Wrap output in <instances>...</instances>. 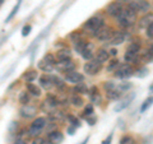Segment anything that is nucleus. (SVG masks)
<instances>
[{"label": "nucleus", "instance_id": "aec40b11", "mask_svg": "<svg viewBox=\"0 0 153 144\" xmlns=\"http://www.w3.org/2000/svg\"><path fill=\"white\" fill-rule=\"evenodd\" d=\"M40 84L41 87L44 89H50L52 85H54V83H52V79H51V75H41L40 76Z\"/></svg>", "mask_w": 153, "mask_h": 144}, {"label": "nucleus", "instance_id": "f8f14e48", "mask_svg": "<svg viewBox=\"0 0 153 144\" xmlns=\"http://www.w3.org/2000/svg\"><path fill=\"white\" fill-rule=\"evenodd\" d=\"M88 94H89L91 102H92L93 105H97V106H100V105L102 103V96H101V93L98 92L97 87H92V88H91Z\"/></svg>", "mask_w": 153, "mask_h": 144}, {"label": "nucleus", "instance_id": "4c0bfd02", "mask_svg": "<svg viewBox=\"0 0 153 144\" xmlns=\"http://www.w3.org/2000/svg\"><path fill=\"white\" fill-rule=\"evenodd\" d=\"M19 102L22 105H28V102H30V94H28V92H21V94H19Z\"/></svg>", "mask_w": 153, "mask_h": 144}, {"label": "nucleus", "instance_id": "5fc2aeb1", "mask_svg": "<svg viewBox=\"0 0 153 144\" xmlns=\"http://www.w3.org/2000/svg\"><path fill=\"white\" fill-rule=\"evenodd\" d=\"M149 89H151V92H153V84L151 85V88H149Z\"/></svg>", "mask_w": 153, "mask_h": 144}, {"label": "nucleus", "instance_id": "79ce46f5", "mask_svg": "<svg viewBox=\"0 0 153 144\" xmlns=\"http://www.w3.org/2000/svg\"><path fill=\"white\" fill-rule=\"evenodd\" d=\"M42 60H45L46 63H49L51 65H55L56 64V57H55V55H52V54H46Z\"/></svg>", "mask_w": 153, "mask_h": 144}, {"label": "nucleus", "instance_id": "393cba45", "mask_svg": "<svg viewBox=\"0 0 153 144\" xmlns=\"http://www.w3.org/2000/svg\"><path fill=\"white\" fill-rule=\"evenodd\" d=\"M27 91L30 92L32 96H35V97H40L41 96V89L40 87H37L36 84H33V83H28L27 84Z\"/></svg>", "mask_w": 153, "mask_h": 144}, {"label": "nucleus", "instance_id": "20e7f679", "mask_svg": "<svg viewBox=\"0 0 153 144\" xmlns=\"http://www.w3.org/2000/svg\"><path fill=\"white\" fill-rule=\"evenodd\" d=\"M101 69H102V64L98 63L96 59H92V60L87 61V63L84 64V66H83V70H84V73L87 75H96V74H98L100 71H101Z\"/></svg>", "mask_w": 153, "mask_h": 144}, {"label": "nucleus", "instance_id": "423d86ee", "mask_svg": "<svg viewBox=\"0 0 153 144\" xmlns=\"http://www.w3.org/2000/svg\"><path fill=\"white\" fill-rule=\"evenodd\" d=\"M55 68L59 71H63V73H68L70 70L75 69V63L71 59H66V60H59L56 61Z\"/></svg>", "mask_w": 153, "mask_h": 144}, {"label": "nucleus", "instance_id": "c9c22d12", "mask_svg": "<svg viewBox=\"0 0 153 144\" xmlns=\"http://www.w3.org/2000/svg\"><path fill=\"white\" fill-rule=\"evenodd\" d=\"M152 103H153V97L151 96V97H148V98L144 101V102H143L142 107H140V112H142V114H143V112H146L147 110L152 106Z\"/></svg>", "mask_w": 153, "mask_h": 144}, {"label": "nucleus", "instance_id": "72a5a7b5", "mask_svg": "<svg viewBox=\"0 0 153 144\" xmlns=\"http://www.w3.org/2000/svg\"><path fill=\"white\" fill-rule=\"evenodd\" d=\"M69 40L73 42V44H75V42H78L79 40H82V33L79 31H73L69 35Z\"/></svg>", "mask_w": 153, "mask_h": 144}, {"label": "nucleus", "instance_id": "f704fd0d", "mask_svg": "<svg viewBox=\"0 0 153 144\" xmlns=\"http://www.w3.org/2000/svg\"><path fill=\"white\" fill-rule=\"evenodd\" d=\"M133 87L131 83H128V82H123V83H120L119 85H116V88L120 91V92H128V91H130Z\"/></svg>", "mask_w": 153, "mask_h": 144}, {"label": "nucleus", "instance_id": "a211bd4d", "mask_svg": "<svg viewBox=\"0 0 153 144\" xmlns=\"http://www.w3.org/2000/svg\"><path fill=\"white\" fill-rule=\"evenodd\" d=\"M66 115L64 111H60V110H54L51 114H49V119L52 122H57V121H64L66 120Z\"/></svg>", "mask_w": 153, "mask_h": 144}, {"label": "nucleus", "instance_id": "4d7b16f0", "mask_svg": "<svg viewBox=\"0 0 153 144\" xmlns=\"http://www.w3.org/2000/svg\"><path fill=\"white\" fill-rule=\"evenodd\" d=\"M44 144H51V143H50V142H49V143H46V142H45V143H44Z\"/></svg>", "mask_w": 153, "mask_h": 144}, {"label": "nucleus", "instance_id": "6e6d98bb", "mask_svg": "<svg viewBox=\"0 0 153 144\" xmlns=\"http://www.w3.org/2000/svg\"><path fill=\"white\" fill-rule=\"evenodd\" d=\"M4 3V0H0V5H1V4Z\"/></svg>", "mask_w": 153, "mask_h": 144}, {"label": "nucleus", "instance_id": "09e8293b", "mask_svg": "<svg viewBox=\"0 0 153 144\" xmlns=\"http://www.w3.org/2000/svg\"><path fill=\"white\" fill-rule=\"evenodd\" d=\"M18 129V122L17 121H13L10 124V126H9V133H16Z\"/></svg>", "mask_w": 153, "mask_h": 144}, {"label": "nucleus", "instance_id": "7ed1b4c3", "mask_svg": "<svg viewBox=\"0 0 153 144\" xmlns=\"http://www.w3.org/2000/svg\"><path fill=\"white\" fill-rule=\"evenodd\" d=\"M128 7L134 9L137 13H149L151 3L148 0H130Z\"/></svg>", "mask_w": 153, "mask_h": 144}, {"label": "nucleus", "instance_id": "864d4df0", "mask_svg": "<svg viewBox=\"0 0 153 144\" xmlns=\"http://www.w3.org/2000/svg\"><path fill=\"white\" fill-rule=\"evenodd\" d=\"M119 3H121V4H129V1H130V0H117Z\"/></svg>", "mask_w": 153, "mask_h": 144}, {"label": "nucleus", "instance_id": "9d476101", "mask_svg": "<svg viewBox=\"0 0 153 144\" xmlns=\"http://www.w3.org/2000/svg\"><path fill=\"white\" fill-rule=\"evenodd\" d=\"M37 112H38V108L36 106H33V105H23L21 108V115H22V117H25V119L35 117Z\"/></svg>", "mask_w": 153, "mask_h": 144}, {"label": "nucleus", "instance_id": "8fccbe9b", "mask_svg": "<svg viewBox=\"0 0 153 144\" xmlns=\"http://www.w3.org/2000/svg\"><path fill=\"white\" fill-rule=\"evenodd\" d=\"M44 143H45L44 139L40 138V137H36V138H33V140H32L31 144H44Z\"/></svg>", "mask_w": 153, "mask_h": 144}, {"label": "nucleus", "instance_id": "4be33fe9", "mask_svg": "<svg viewBox=\"0 0 153 144\" xmlns=\"http://www.w3.org/2000/svg\"><path fill=\"white\" fill-rule=\"evenodd\" d=\"M121 96H123V92H120V91H119L117 88L111 89V91H107V92H106L107 99H111V101H117V99H120Z\"/></svg>", "mask_w": 153, "mask_h": 144}, {"label": "nucleus", "instance_id": "ea45409f", "mask_svg": "<svg viewBox=\"0 0 153 144\" xmlns=\"http://www.w3.org/2000/svg\"><path fill=\"white\" fill-rule=\"evenodd\" d=\"M120 144H135V139L131 135H124L120 139Z\"/></svg>", "mask_w": 153, "mask_h": 144}, {"label": "nucleus", "instance_id": "412c9836", "mask_svg": "<svg viewBox=\"0 0 153 144\" xmlns=\"http://www.w3.org/2000/svg\"><path fill=\"white\" fill-rule=\"evenodd\" d=\"M56 59L57 60H66V59H71V51L68 47H64V49H60L56 52Z\"/></svg>", "mask_w": 153, "mask_h": 144}, {"label": "nucleus", "instance_id": "b1692460", "mask_svg": "<svg viewBox=\"0 0 153 144\" xmlns=\"http://www.w3.org/2000/svg\"><path fill=\"white\" fill-rule=\"evenodd\" d=\"M70 103L73 105V106H75V107H82L84 105V99L80 97L78 93H75V94H73L70 97Z\"/></svg>", "mask_w": 153, "mask_h": 144}, {"label": "nucleus", "instance_id": "5701e85b", "mask_svg": "<svg viewBox=\"0 0 153 144\" xmlns=\"http://www.w3.org/2000/svg\"><path fill=\"white\" fill-rule=\"evenodd\" d=\"M37 76H38V71L35 69H31V70H27L26 73L23 74V79H25L27 83H31V82L35 80Z\"/></svg>", "mask_w": 153, "mask_h": 144}, {"label": "nucleus", "instance_id": "f257e3e1", "mask_svg": "<svg viewBox=\"0 0 153 144\" xmlns=\"http://www.w3.org/2000/svg\"><path fill=\"white\" fill-rule=\"evenodd\" d=\"M137 12L130 7H126L123 9V12L116 17L117 24L121 28H129L137 23Z\"/></svg>", "mask_w": 153, "mask_h": 144}, {"label": "nucleus", "instance_id": "603ef678", "mask_svg": "<svg viewBox=\"0 0 153 144\" xmlns=\"http://www.w3.org/2000/svg\"><path fill=\"white\" fill-rule=\"evenodd\" d=\"M108 52H110V56H116L119 51H117L116 49H110V50H108Z\"/></svg>", "mask_w": 153, "mask_h": 144}, {"label": "nucleus", "instance_id": "ddd939ff", "mask_svg": "<svg viewBox=\"0 0 153 144\" xmlns=\"http://www.w3.org/2000/svg\"><path fill=\"white\" fill-rule=\"evenodd\" d=\"M47 140H49L51 144H60L63 143L64 140V135L63 133H61L60 130H54L49 133V135H47Z\"/></svg>", "mask_w": 153, "mask_h": 144}, {"label": "nucleus", "instance_id": "a878e982", "mask_svg": "<svg viewBox=\"0 0 153 144\" xmlns=\"http://www.w3.org/2000/svg\"><path fill=\"white\" fill-rule=\"evenodd\" d=\"M74 92H75V93H79V94H87V93H89V88H88L87 85H85L83 82H82V83L75 84Z\"/></svg>", "mask_w": 153, "mask_h": 144}, {"label": "nucleus", "instance_id": "473e14b6", "mask_svg": "<svg viewBox=\"0 0 153 144\" xmlns=\"http://www.w3.org/2000/svg\"><path fill=\"white\" fill-rule=\"evenodd\" d=\"M119 66H120V63H119V60L114 59V60H111V61H108V65H107L106 70H107V71H116Z\"/></svg>", "mask_w": 153, "mask_h": 144}, {"label": "nucleus", "instance_id": "49530a36", "mask_svg": "<svg viewBox=\"0 0 153 144\" xmlns=\"http://www.w3.org/2000/svg\"><path fill=\"white\" fill-rule=\"evenodd\" d=\"M31 30H32V27H31L30 24L25 26V27H23V30H22V36H23V37L28 36V35H30V32H31Z\"/></svg>", "mask_w": 153, "mask_h": 144}, {"label": "nucleus", "instance_id": "2f4dec72", "mask_svg": "<svg viewBox=\"0 0 153 144\" xmlns=\"http://www.w3.org/2000/svg\"><path fill=\"white\" fill-rule=\"evenodd\" d=\"M66 120H68V122L70 124L71 126H75V128H80V121H79V119L76 117V116H74V115H68L66 116Z\"/></svg>", "mask_w": 153, "mask_h": 144}, {"label": "nucleus", "instance_id": "7c9ffc66", "mask_svg": "<svg viewBox=\"0 0 153 144\" xmlns=\"http://www.w3.org/2000/svg\"><path fill=\"white\" fill-rule=\"evenodd\" d=\"M51 79H52V83H54V85L56 88H59V89H64L65 88V82L61 78L55 76V75H51Z\"/></svg>", "mask_w": 153, "mask_h": 144}, {"label": "nucleus", "instance_id": "3c124183", "mask_svg": "<svg viewBox=\"0 0 153 144\" xmlns=\"http://www.w3.org/2000/svg\"><path fill=\"white\" fill-rule=\"evenodd\" d=\"M75 130H76V128L75 126H68V134L69 135H74V133H75Z\"/></svg>", "mask_w": 153, "mask_h": 144}, {"label": "nucleus", "instance_id": "4468645a", "mask_svg": "<svg viewBox=\"0 0 153 144\" xmlns=\"http://www.w3.org/2000/svg\"><path fill=\"white\" fill-rule=\"evenodd\" d=\"M140 61L142 63H152L153 61V45H149L147 49L142 50Z\"/></svg>", "mask_w": 153, "mask_h": 144}, {"label": "nucleus", "instance_id": "dca6fc26", "mask_svg": "<svg viewBox=\"0 0 153 144\" xmlns=\"http://www.w3.org/2000/svg\"><path fill=\"white\" fill-rule=\"evenodd\" d=\"M126 38V35L121 31H116L114 32V35L111 37V40H110V44H111L112 46H117V45H121L124 41H125Z\"/></svg>", "mask_w": 153, "mask_h": 144}, {"label": "nucleus", "instance_id": "a18cd8bd", "mask_svg": "<svg viewBox=\"0 0 153 144\" xmlns=\"http://www.w3.org/2000/svg\"><path fill=\"white\" fill-rule=\"evenodd\" d=\"M146 35H147L148 38L153 40V23H151V24L146 28Z\"/></svg>", "mask_w": 153, "mask_h": 144}, {"label": "nucleus", "instance_id": "2eb2a0df", "mask_svg": "<svg viewBox=\"0 0 153 144\" xmlns=\"http://www.w3.org/2000/svg\"><path fill=\"white\" fill-rule=\"evenodd\" d=\"M80 55H82L83 59L87 60V61H89V60L93 59L94 55H96V50H94V45L92 44V42H88L87 46H85V49L83 50V52H82Z\"/></svg>", "mask_w": 153, "mask_h": 144}, {"label": "nucleus", "instance_id": "c03bdc74", "mask_svg": "<svg viewBox=\"0 0 153 144\" xmlns=\"http://www.w3.org/2000/svg\"><path fill=\"white\" fill-rule=\"evenodd\" d=\"M91 115H93V106L92 105H87V106L84 107V111H83V116L84 117H88Z\"/></svg>", "mask_w": 153, "mask_h": 144}, {"label": "nucleus", "instance_id": "9b49d317", "mask_svg": "<svg viewBox=\"0 0 153 144\" xmlns=\"http://www.w3.org/2000/svg\"><path fill=\"white\" fill-rule=\"evenodd\" d=\"M134 97H135V93H133V92L129 93L126 97H124V98L120 101V102H117V105L115 106V108H114L115 112H120V111H123L124 108H126L129 105H130L131 101L134 99Z\"/></svg>", "mask_w": 153, "mask_h": 144}, {"label": "nucleus", "instance_id": "bb28decb", "mask_svg": "<svg viewBox=\"0 0 153 144\" xmlns=\"http://www.w3.org/2000/svg\"><path fill=\"white\" fill-rule=\"evenodd\" d=\"M47 125V120L45 117H36L35 119V121L32 122V126H35V128H38V129H44L45 126Z\"/></svg>", "mask_w": 153, "mask_h": 144}, {"label": "nucleus", "instance_id": "de8ad7c7", "mask_svg": "<svg viewBox=\"0 0 153 144\" xmlns=\"http://www.w3.org/2000/svg\"><path fill=\"white\" fill-rule=\"evenodd\" d=\"M85 119H87V122L89 124V125H91V126H93V125H94V124H96V122H97V117H96V116H94V115H91V116H88V117H85Z\"/></svg>", "mask_w": 153, "mask_h": 144}, {"label": "nucleus", "instance_id": "0eeeda50", "mask_svg": "<svg viewBox=\"0 0 153 144\" xmlns=\"http://www.w3.org/2000/svg\"><path fill=\"white\" fill-rule=\"evenodd\" d=\"M123 4L121 3H119L117 0H115V1H111L108 4V5L106 7V13L108 14L110 17H114V18H116L119 14H120L123 12Z\"/></svg>", "mask_w": 153, "mask_h": 144}, {"label": "nucleus", "instance_id": "f3484780", "mask_svg": "<svg viewBox=\"0 0 153 144\" xmlns=\"http://www.w3.org/2000/svg\"><path fill=\"white\" fill-rule=\"evenodd\" d=\"M94 59L97 60L98 63L105 64V63H107V61L110 60V52L107 50H105V49H98L97 51H96Z\"/></svg>", "mask_w": 153, "mask_h": 144}, {"label": "nucleus", "instance_id": "6ab92c4d", "mask_svg": "<svg viewBox=\"0 0 153 144\" xmlns=\"http://www.w3.org/2000/svg\"><path fill=\"white\" fill-rule=\"evenodd\" d=\"M153 23V13H146L139 21H138V27L139 28H147L148 26Z\"/></svg>", "mask_w": 153, "mask_h": 144}, {"label": "nucleus", "instance_id": "e433bc0d", "mask_svg": "<svg viewBox=\"0 0 153 144\" xmlns=\"http://www.w3.org/2000/svg\"><path fill=\"white\" fill-rule=\"evenodd\" d=\"M41 129H38V128H35V126H32L31 125V128L28 129V135H30L31 138H36V137H38L41 134Z\"/></svg>", "mask_w": 153, "mask_h": 144}, {"label": "nucleus", "instance_id": "c756f323", "mask_svg": "<svg viewBox=\"0 0 153 144\" xmlns=\"http://www.w3.org/2000/svg\"><path fill=\"white\" fill-rule=\"evenodd\" d=\"M126 50L133 51V52H137V54H140V52H142V45H140V42L134 41V42H130V45L128 46Z\"/></svg>", "mask_w": 153, "mask_h": 144}, {"label": "nucleus", "instance_id": "c85d7f7f", "mask_svg": "<svg viewBox=\"0 0 153 144\" xmlns=\"http://www.w3.org/2000/svg\"><path fill=\"white\" fill-rule=\"evenodd\" d=\"M54 68H55V65H51L49 63H46L45 60H42V61L38 63V69L44 70V71H46V73H50V71H52V70H54Z\"/></svg>", "mask_w": 153, "mask_h": 144}, {"label": "nucleus", "instance_id": "1a4fd4ad", "mask_svg": "<svg viewBox=\"0 0 153 144\" xmlns=\"http://www.w3.org/2000/svg\"><path fill=\"white\" fill-rule=\"evenodd\" d=\"M83 80H84V75L80 74L79 71L70 70L68 73H65V82H68L70 84H78V83H82Z\"/></svg>", "mask_w": 153, "mask_h": 144}, {"label": "nucleus", "instance_id": "6e6552de", "mask_svg": "<svg viewBox=\"0 0 153 144\" xmlns=\"http://www.w3.org/2000/svg\"><path fill=\"white\" fill-rule=\"evenodd\" d=\"M114 35V30L111 27H106L103 26L101 30L97 32V35H96V38L100 41V42H107L111 40V37Z\"/></svg>", "mask_w": 153, "mask_h": 144}, {"label": "nucleus", "instance_id": "a19ab883", "mask_svg": "<svg viewBox=\"0 0 153 144\" xmlns=\"http://www.w3.org/2000/svg\"><path fill=\"white\" fill-rule=\"evenodd\" d=\"M21 3H22V0H18V3H17V5L16 7H14L13 8V10H12V13L10 14H9V16H8V18L5 19V22L8 23V22H10V19L14 17V16H16V14H17V12H18V9H19V7H21Z\"/></svg>", "mask_w": 153, "mask_h": 144}, {"label": "nucleus", "instance_id": "cd10ccee", "mask_svg": "<svg viewBox=\"0 0 153 144\" xmlns=\"http://www.w3.org/2000/svg\"><path fill=\"white\" fill-rule=\"evenodd\" d=\"M87 44H88V41L87 40H79L78 42H75L74 44V49H75V51L78 52V54H82L83 52V50L85 49V46H87Z\"/></svg>", "mask_w": 153, "mask_h": 144}, {"label": "nucleus", "instance_id": "58836bf2", "mask_svg": "<svg viewBox=\"0 0 153 144\" xmlns=\"http://www.w3.org/2000/svg\"><path fill=\"white\" fill-rule=\"evenodd\" d=\"M148 73H149V70H148V68H146V66H142V68H139L137 70L135 75L138 76V78H144V76L148 75Z\"/></svg>", "mask_w": 153, "mask_h": 144}, {"label": "nucleus", "instance_id": "37998d69", "mask_svg": "<svg viewBox=\"0 0 153 144\" xmlns=\"http://www.w3.org/2000/svg\"><path fill=\"white\" fill-rule=\"evenodd\" d=\"M115 88H116V84H115L114 82H111V80H107V82H105V83H103L105 92H107V91H111V89H115Z\"/></svg>", "mask_w": 153, "mask_h": 144}, {"label": "nucleus", "instance_id": "39448f33", "mask_svg": "<svg viewBox=\"0 0 153 144\" xmlns=\"http://www.w3.org/2000/svg\"><path fill=\"white\" fill-rule=\"evenodd\" d=\"M133 74H134V69L129 63L120 64L117 70L115 71V76H116V78H120V79H128V78H130Z\"/></svg>", "mask_w": 153, "mask_h": 144}, {"label": "nucleus", "instance_id": "f03ea898", "mask_svg": "<svg viewBox=\"0 0 153 144\" xmlns=\"http://www.w3.org/2000/svg\"><path fill=\"white\" fill-rule=\"evenodd\" d=\"M105 26V21L103 18L98 17V16H94V17H91L87 22L83 24V30L85 32H88L91 36L96 37L97 35V32L101 30V28Z\"/></svg>", "mask_w": 153, "mask_h": 144}]
</instances>
